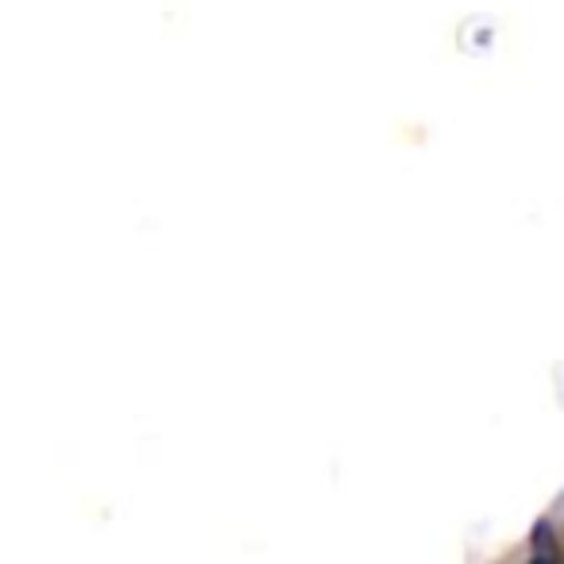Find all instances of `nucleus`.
Here are the masks:
<instances>
[]
</instances>
